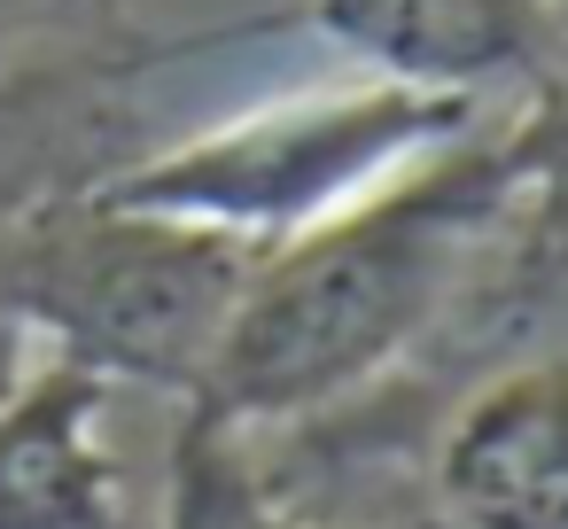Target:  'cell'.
<instances>
[{"instance_id":"6da1fadb","label":"cell","mask_w":568,"mask_h":529,"mask_svg":"<svg viewBox=\"0 0 568 529\" xmlns=\"http://www.w3.org/2000/svg\"><path fill=\"white\" fill-rule=\"evenodd\" d=\"M514 218L506 133L475 125L382 180L366 203L273 242L250 265L187 420L250 436L374 389L459 319L483 265L514 242Z\"/></svg>"},{"instance_id":"7a4b0ae2","label":"cell","mask_w":568,"mask_h":529,"mask_svg":"<svg viewBox=\"0 0 568 529\" xmlns=\"http://www.w3.org/2000/svg\"><path fill=\"white\" fill-rule=\"evenodd\" d=\"M265 250L187 218L125 211L102 187L48 195L9 218V288L48 358L195 405L226 319Z\"/></svg>"},{"instance_id":"3957f363","label":"cell","mask_w":568,"mask_h":529,"mask_svg":"<svg viewBox=\"0 0 568 529\" xmlns=\"http://www.w3.org/2000/svg\"><path fill=\"white\" fill-rule=\"evenodd\" d=\"M483 125V102L420 94L397 79H343V87H296L257 110H234L172 149L125 156L102 195L125 211L187 218L226 242L273 250L312 234L320 218L366 203L382 180L420 164L428 149Z\"/></svg>"},{"instance_id":"277c9868","label":"cell","mask_w":568,"mask_h":529,"mask_svg":"<svg viewBox=\"0 0 568 529\" xmlns=\"http://www.w3.org/2000/svg\"><path fill=\"white\" fill-rule=\"evenodd\" d=\"M428 529H568V350L498 366L428 459Z\"/></svg>"},{"instance_id":"5b68a950","label":"cell","mask_w":568,"mask_h":529,"mask_svg":"<svg viewBox=\"0 0 568 529\" xmlns=\"http://www.w3.org/2000/svg\"><path fill=\"white\" fill-rule=\"evenodd\" d=\"M296 24L335 40L366 79L483 102L506 79H545L560 0H304Z\"/></svg>"},{"instance_id":"8992f818","label":"cell","mask_w":568,"mask_h":529,"mask_svg":"<svg viewBox=\"0 0 568 529\" xmlns=\"http://www.w3.org/2000/svg\"><path fill=\"white\" fill-rule=\"evenodd\" d=\"M110 382L40 358L0 405V529H125V475L102 436Z\"/></svg>"},{"instance_id":"52a82bcc","label":"cell","mask_w":568,"mask_h":529,"mask_svg":"<svg viewBox=\"0 0 568 529\" xmlns=\"http://www.w3.org/2000/svg\"><path fill=\"white\" fill-rule=\"evenodd\" d=\"M203 40L156 48L125 32V0H0V94L55 87V79H133L172 55H195Z\"/></svg>"},{"instance_id":"ba28073f","label":"cell","mask_w":568,"mask_h":529,"mask_svg":"<svg viewBox=\"0 0 568 529\" xmlns=\"http://www.w3.org/2000/svg\"><path fill=\"white\" fill-rule=\"evenodd\" d=\"M506 164H514V242L537 265H568V63H552L529 87V110L506 125Z\"/></svg>"},{"instance_id":"9c48e42d","label":"cell","mask_w":568,"mask_h":529,"mask_svg":"<svg viewBox=\"0 0 568 529\" xmlns=\"http://www.w3.org/2000/svg\"><path fill=\"white\" fill-rule=\"evenodd\" d=\"M9 218H17V211L0 203V405H9V397L24 389V374L40 366V358H32L40 343H32V327H24V312H17V288H9Z\"/></svg>"}]
</instances>
